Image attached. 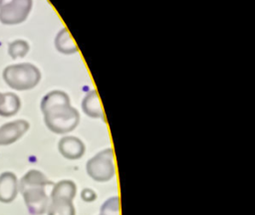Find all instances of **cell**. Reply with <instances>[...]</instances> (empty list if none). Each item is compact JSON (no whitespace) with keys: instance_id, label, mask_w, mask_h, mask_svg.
<instances>
[{"instance_id":"cell-1","label":"cell","mask_w":255,"mask_h":215,"mask_svg":"<svg viewBox=\"0 0 255 215\" xmlns=\"http://www.w3.org/2000/svg\"><path fill=\"white\" fill-rule=\"evenodd\" d=\"M40 108L47 127L55 133H68L80 121L79 111L71 106L69 96L63 91H52L45 95Z\"/></svg>"},{"instance_id":"cell-2","label":"cell","mask_w":255,"mask_h":215,"mask_svg":"<svg viewBox=\"0 0 255 215\" xmlns=\"http://www.w3.org/2000/svg\"><path fill=\"white\" fill-rule=\"evenodd\" d=\"M52 183L44 173L36 169L29 170L20 179L18 191L21 192L31 215H43L47 211L50 198L46 193V187Z\"/></svg>"},{"instance_id":"cell-3","label":"cell","mask_w":255,"mask_h":215,"mask_svg":"<svg viewBox=\"0 0 255 215\" xmlns=\"http://www.w3.org/2000/svg\"><path fill=\"white\" fill-rule=\"evenodd\" d=\"M2 76L7 86L15 91L31 90L35 88L41 80L39 69L30 63L7 66Z\"/></svg>"},{"instance_id":"cell-4","label":"cell","mask_w":255,"mask_h":215,"mask_svg":"<svg viewBox=\"0 0 255 215\" xmlns=\"http://www.w3.org/2000/svg\"><path fill=\"white\" fill-rule=\"evenodd\" d=\"M86 170L88 175L96 181L105 182L111 180L116 173L113 149L106 148L89 159L86 164Z\"/></svg>"},{"instance_id":"cell-5","label":"cell","mask_w":255,"mask_h":215,"mask_svg":"<svg viewBox=\"0 0 255 215\" xmlns=\"http://www.w3.org/2000/svg\"><path fill=\"white\" fill-rule=\"evenodd\" d=\"M33 0H0V22L17 25L24 22L32 9Z\"/></svg>"},{"instance_id":"cell-6","label":"cell","mask_w":255,"mask_h":215,"mask_svg":"<svg viewBox=\"0 0 255 215\" xmlns=\"http://www.w3.org/2000/svg\"><path fill=\"white\" fill-rule=\"evenodd\" d=\"M30 124L25 119H17L0 126V145H9L20 139L29 129Z\"/></svg>"},{"instance_id":"cell-7","label":"cell","mask_w":255,"mask_h":215,"mask_svg":"<svg viewBox=\"0 0 255 215\" xmlns=\"http://www.w3.org/2000/svg\"><path fill=\"white\" fill-rule=\"evenodd\" d=\"M58 148L60 153L67 159H79L85 153V144L77 136H64L60 139Z\"/></svg>"},{"instance_id":"cell-8","label":"cell","mask_w":255,"mask_h":215,"mask_svg":"<svg viewBox=\"0 0 255 215\" xmlns=\"http://www.w3.org/2000/svg\"><path fill=\"white\" fill-rule=\"evenodd\" d=\"M18 193V180L13 172L6 171L0 174V202H12Z\"/></svg>"},{"instance_id":"cell-9","label":"cell","mask_w":255,"mask_h":215,"mask_svg":"<svg viewBox=\"0 0 255 215\" xmlns=\"http://www.w3.org/2000/svg\"><path fill=\"white\" fill-rule=\"evenodd\" d=\"M48 215H76L73 199L63 196H50Z\"/></svg>"},{"instance_id":"cell-10","label":"cell","mask_w":255,"mask_h":215,"mask_svg":"<svg viewBox=\"0 0 255 215\" xmlns=\"http://www.w3.org/2000/svg\"><path fill=\"white\" fill-rule=\"evenodd\" d=\"M83 111L94 118H104V111L101 106L100 98L97 91H90L84 98L82 102Z\"/></svg>"},{"instance_id":"cell-11","label":"cell","mask_w":255,"mask_h":215,"mask_svg":"<svg viewBox=\"0 0 255 215\" xmlns=\"http://www.w3.org/2000/svg\"><path fill=\"white\" fill-rule=\"evenodd\" d=\"M55 47L60 53L66 54V55H70L78 52V47L74 39L72 38L69 30L66 28H63L57 34L55 38Z\"/></svg>"},{"instance_id":"cell-12","label":"cell","mask_w":255,"mask_h":215,"mask_svg":"<svg viewBox=\"0 0 255 215\" xmlns=\"http://www.w3.org/2000/svg\"><path fill=\"white\" fill-rule=\"evenodd\" d=\"M21 108V101L14 93L3 94V100L0 104V116L9 117L16 114Z\"/></svg>"},{"instance_id":"cell-13","label":"cell","mask_w":255,"mask_h":215,"mask_svg":"<svg viewBox=\"0 0 255 215\" xmlns=\"http://www.w3.org/2000/svg\"><path fill=\"white\" fill-rule=\"evenodd\" d=\"M77 193V186L72 180H61L54 184L51 196H63L74 199Z\"/></svg>"},{"instance_id":"cell-14","label":"cell","mask_w":255,"mask_h":215,"mask_svg":"<svg viewBox=\"0 0 255 215\" xmlns=\"http://www.w3.org/2000/svg\"><path fill=\"white\" fill-rule=\"evenodd\" d=\"M30 50L28 42L25 40H15L8 46V54L12 59H18L25 57Z\"/></svg>"},{"instance_id":"cell-15","label":"cell","mask_w":255,"mask_h":215,"mask_svg":"<svg viewBox=\"0 0 255 215\" xmlns=\"http://www.w3.org/2000/svg\"><path fill=\"white\" fill-rule=\"evenodd\" d=\"M101 213L107 215H120V200L119 197L109 198L101 207Z\"/></svg>"},{"instance_id":"cell-16","label":"cell","mask_w":255,"mask_h":215,"mask_svg":"<svg viewBox=\"0 0 255 215\" xmlns=\"http://www.w3.org/2000/svg\"><path fill=\"white\" fill-rule=\"evenodd\" d=\"M81 198L85 202H93L97 198V194L91 188H84L81 192Z\"/></svg>"},{"instance_id":"cell-17","label":"cell","mask_w":255,"mask_h":215,"mask_svg":"<svg viewBox=\"0 0 255 215\" xmlns=\"http://www.w3.org/2000/svg\"><path fill=\"white\" fill-rule=\"evenodd\" d=\"M2 100H3V94H2V93H0V104H1Z\"/></svg>"},{"instance_id":"cell-18","label":"cell","mask_w":255,"mask_h":215,"mask_svg":"<svg viewBox=\"0 0 255 215\" xmlns=\"http://www.w3.org/2000/svg\"><path fill=\"white\" fill-rule=\"evenodd\" d=\"M100 215H107V214H103V213H100Z\"/></svg>"}]
</instances>
